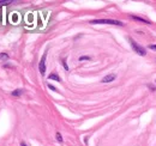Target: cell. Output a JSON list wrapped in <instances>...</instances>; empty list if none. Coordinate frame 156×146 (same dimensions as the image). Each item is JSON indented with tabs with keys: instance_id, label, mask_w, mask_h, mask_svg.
<instances>
[{
	"instance_id": "obj_1",
	"label": "cell",
	"mask_w": 156,
	"mask_h": 146,
	"mask_svg": "<svg viewBox=\"0 0 156 146\" xmlns=\"http://www.w3.org/2000/svg\"><path fill=\"white\" fill-rule=\"evenodd\" d=\"M90 24H112V25H124L123 22L114 20V19H94Z\"/></svg>"
},
{
	"instance_id": "obj_2",
	"label": "cell",
	"mask_w": 156,
	"mask_h": 146,
	"mask_svg": "<svg viewBox=\"0 0 156 146\" xmlns=\"http://www.w3.org/2000/svg\"><path fill=\"white\" fill-rule=\"evenodd\" d=\"M130 43H131V47H132V49L137 53V54H139V55H142V56H144L147 53H145V49L143 48V47H140V46H138L132 38H130Z\"/></svg>"
},
{
	"instance_id": "obj_3",
	"label": "cell",
	"mask_w": 156,
	"mask_h": 146,
	"mask_svg": "<svg viewBox=\"0 0 156 146\" xmlns=\"http://www.w3.org/2000/svg\"><path fill=\"white\" fill-rule=\"evenodd\" d=\"M46 58H47V54H45L40 61V65H38V68H40V73L43 75L45 72H46Z\"/></svg>"
},
{
	"instance_id": "obj_4",
	"label": "cell",
	"mask_w": 156,
	"mask_h": 146,
	"mask_svg": "<svg viewBox=\"0 0 156 146\" xmlns=\"http://www.w3.org/2000/svg\"><path fill=\"white\" fill-rule=\"evenodd\" d=\"M115 79V74H108L102 78V83H111Z\"/></svg>"
},
{
	"instance_id": "obj_5",
	"label": "cell",
	"mask_w": 156,
	"mask_h": 146,
	"mask_svg": "<svg viewBox=\"0 0 156 146\" xmlns=\"http://www.w3.org/2000/svg\"><path fill=\"white\" fill-rule=\"evenodd\" d=\"M48 79H50V80H55V82H60L59 75H58V74H55V73L49 74V75H48Z\"/></svg>"
},
{
	"instance_id": "obj_6",
	"label": "cell",
	"mask_w": 156,
	"mask_h": 146,
	"mask_svg": "<svg viewBox=\"0 0 156 146\" xmlns=\"http://www.w3.org/2000/svg\"><path fill=\"white\" fill-rule=\"evenodd\" d=\"M23 94V90L22 89H17V90H15L13 92H12V96H21Z\"/></svg>"
},
{
	"instance_id": "obj_7",
	"label": "cell",
	"mask_w": 156,
	"mask_h": 146,
	"mask_svg": "<svg viewBox=\"0 0 156 146\" xmlns=\"http://www.w3.org/2000/svg\"><path fill=\"white\" fill-rule=\"evenodd\" d=\"M132 18L135 19V20H138V22H142V23H145V24H150L148 20H145V19H143V18H140V17H136V16H132Z\"/></svg>"
},
{
	"instance_id": "obj_8",
	"label": "cell",
	"mask_w": 156,
	"mask_h": 146,
	"mask_svg": "<svg viewBox=\"0 0 156 146\" xmlns=\"http://www.w3.org/2000/svg\"><path fill=\"white\" fill-rule=\"evenodd\" d=\"M12 3V0H5V1H0V6H4V5H9Z\"/></svg>"
},
{
	"instance_id": "obj_9",
	"label": "cell",
	"mask_w": 156,
	"mask_h": 146,
	"mask_svg": "<svg viewBox=\"0 0 156 146\" xmlns=\"http://www.w3.org/2000/svg\"><path fill=\"white\" fill-rule=\"evenodd\" d=\"M1 59L7 60V59H9V55H7V54H5V53H1V54H0V60H1Z\"/></svg>"
},
{
	"instance_id": "obj_10",
	"label": "cell",
	"mask_w": 156,
	"mask_h": 146,
	"mask_svg": "<svg viewBox=\"0 0 156 146\" xmlns=\"http://www.w3.org/2000/svg\"><path fill=\"white\" fill-rule=\"evenodd\" d=\"M62 66H64V68H65V70L69 71V66H67V63H66V61H65V60H62Z\"/></svg>"
},
{
	"instance_id": "obj_11",
	"label": "cell",
	"mask_w": 156,
	"mask_h": 146,
	"mask_svg": "<svg viewBox=\"0 0 156 146\" xmlns=\"http://www.w3.org/2000/svg\"><path fill=\"white\" fill-rule=\"evenodd\" d=\"M90 59H91L90 56H81V58H79V61H84V60H90Z\"/></svg>"
},
{
	"instance_id": "obj_12",
	"label": "cell",
	"mask_w": 156,
	"mask_h": 146,
	"mask_svg": "<svg viewBox=\"0 0 156 146\" xmlns=\"http://www.w3.org/2000/svg\"><path fill=\"white\" fill-rule=\"evenodd\" d=\"M57 140H58V141H60V142L62 141V137H61V134H60V133H57Z\"/></svg>"
},
{
	"instance_id": "obj_13",
	"label": "cell",
	"mask_w": 156,
	"mask_h": 146,
	"mask_svg": "<svg viewBox=\"0 0 156 146\" xmlns=\"http://www.w3.org/2000/svg\"><path fill=\"white\" fill-rule=\"evenodd\" d=\"M48 87H49V89H50V90H53V91H57V87H54V86H53V85H50V84H49V85H48Z\"/></svg>"
},
{
	"instance_id": "obj_14",
	"label": "cell",
	"mask_w": 156,
	"mask_h": 146,
	"mask_svg": "<svg viewBox=\"0 0 156 146\" xmlns=\"http://www.w3.org/2000/svg\"><path fill=\"white\" fill-rule=\"evenodd\" d=\"M149 48L152 50H156V44H151V46H149Z\"/></svg>"
},
{
	"instance_id": "obj_15",
	"label": "cell",
	"mask_w": 156,
	"mask_h": 146,
	"mask_svg": "<svg viewBox=\"0 0 156 146\" xmlns=\"http://www.w3.org/2000/svg\"><path fill=\"white\" fill-rule=\"evenodd\" d=\"M21 146H28V145L25 144V142H21Z\"/></svg>"
}]
</instances>
